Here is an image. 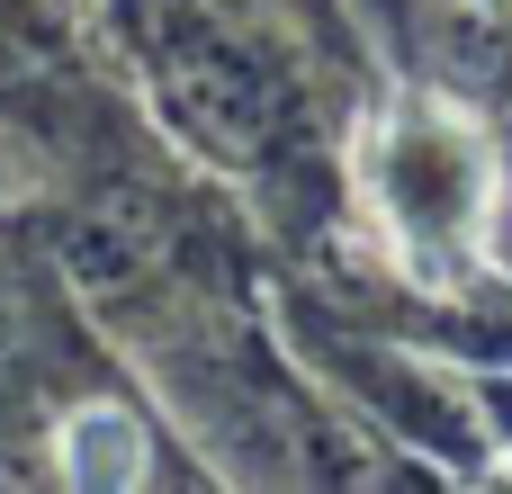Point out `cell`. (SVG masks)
<instances>
[{
    "label": "cell",
    "mask_w": 512,
    "mask_h": 494,
    "mask_svg": "<svg viewBox=\"0 0 512 494\" xmlns=\"http://www.w3.org/2000/svg\"><path fill=\"white\" fill-rule=\"evenodd\" d=\"M369 180H378V216H387V234L405 243L414 279H450V270H459V243H468V234L486 225V207H495L486 144H477L459 117L423 108V99H405V108L378 126Z\"/></svg>",
    "instance_id": "1"
},
{
    "label": "cell",
    "mask_w": 512,
    "mask_h": 494,
    "mask_svg": "<svg viewBox=\"0 0 512 494\" xmlns=\"http://www.w3.org/2000/svg\"><path fill=\"white\" fill-rule=\"evenodd\" d=\"M63 477L72 486H135L144 477V432L117 405H81L63 423Z\"/></svg>",
    "instance_id": "2"
}]
</instances>
